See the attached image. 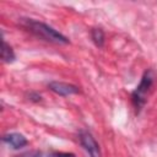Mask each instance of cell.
<instances>
[{
    "label": "cell",
    "mask_w": 157,
    "mask_h": 157,
    "mask_svg": "<svg viewBox=\"0 0 157 157\" xmlns=\"http://www.w3.org/2000/svg\"><path fill=\"white\" fill-rule=\"evenodd\" d=\"M15 157H44V155L39 151H28V152L21 153V155L15 156Z\"/></svg>",
    "instance_id": "8"
},
{
    "label": "cell",
    "mask_w": 157,
    "mask_h": 157,
    "mask_svg": "<svg viewBox=\"0 0 157 157\" xmlns=\"http://www.w3.org/2000/svg\"><path fill=\"white\" fill-rule=\"evenodd\" d=\"M152 82H153V77H152V72L151 71H146L141 78V82L140 85L136 87V90L132 92L131 94V98H132V103H134V107L136 108V112L139 113L140 109L144 107L145 102H146V96H147V92L148 90L151 88L152 86Z\"/></svg>",
    "instance_id": "2"
},
{
    "label": "cell",
    "mask_w": 157,
    "mask_h": 157,
    "mask_svg": "<svg viewBox=\"0 0 157 157\" xmlns=\"http://www.w3.org/2000/svg\"><path fill=\"white\" fill-rule=\"evenodd\" d=\"M80 142L82 147L87 151L90 157H101V148L94 137L88 131H81L80 132Z\"/></svg>",
    "instance_id": "3"
},
{
    "label": "cell",
    "mask_w": 157,
    "mask_h": 157,
    "mask_svg": "<svg viewBox=\"0 0 157 157\" xmlns=\"http://www.w3.org/2000/svg\"><path fill=\"white\" fill-rule=\"evenodd\" d=\"M49 157H75L72 153H58V152H54V153H50Z\"/></svg>",
    "instance_id": "9"
},
{
    "label": "cell",
    "mask_w": 157,
    "mask_h": 157,
    "mask_svg": "<svg viewBox=\"0 0 157 157\" xmlns=\"http://www.w3.org/2000/svg\"><path fill=\"white\" fill-rule=\"evenodd\" d=\"M1 59L5 63H12L15 60V53L5 40H2V47H1Z\"/></svg>",
    "instance_id": "6"
},
{
    "label": "cell",
    "mask_w": 157,
    "mask_h": 157,
    "mask_svg": "<svg viewBox=\"0 0 157 157\" xmlns=\"http://www.w3.org/2000/svg\"><path fill=\"white\" fill-rule=\"evenodd\" d=\"M48 87L50 91L59 96H70V94H76L80 92L77 86H74L71 83L66 82H60V81H53L48 83Z\"/></svg>",
    "instance_id": "4"
},
{
    "label": "cell",
    "mask_w": 157,
    "mask_h": 157,
    "mask_svg": "<svg viewBox=\"0 0 157 157\" xmlns=\"http://www.w3.org/2000/svg\"><path fill=\"white\" fill-rule=\"evenodd\" d=\"M91 38L93 40V43L97 45V47H103L104 44V33L101 28H93L91 31Z\"/></svg>",
    "instance_id": "7"
},
{
    "label": "cell",
    "mask_w": 157,
    "mask_h": 157,
    "mask_svg": "<svg viewBox=\"0 0 157 157\" xmlns=\"http://www.w3.org/2000/svg\"><path fill=\"white\" fill-rule=\"evenodd\" d=\"M21 25L27 31L33 33L36 37L42 38L47 42L55 43V44H67L69 43V39L64 34H61L60 32H58L56 29H54L53 27H50L43 22L36 21L33 18H21Z\"/></svg>",
    "instance_id": "1"
},
{
    "label": "cell",
    "mask_w": 157,
    "mask_h": 157,
    "mask_svg": "<svg viewBox=\"0 0 157 157\" xmlns=\"http://www.w3.org/2000/svg\"><path fill=\"white\" fill-rule=\"evenodd\" d=\"M2 141L5 144H7L9 146H11L12 148H15V150L22 148L28 144L27 139L22 134H18V132H10V134L4 135L2 136Z\"/></svg>",
    "instance_id": "5"
}]
</instances>
